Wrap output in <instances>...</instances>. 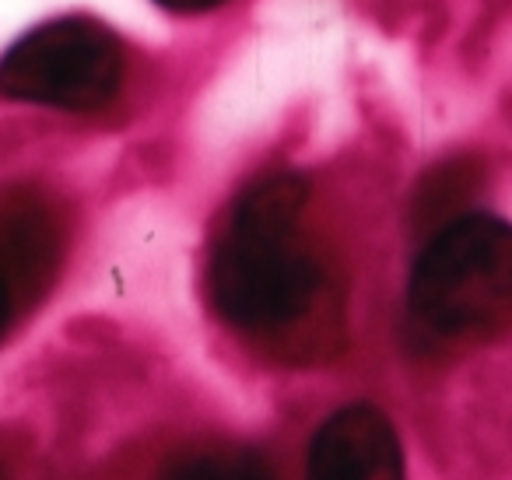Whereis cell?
Returning <instances> with one entry per match:
<instances>
[{"label": "cell", "instance_id": "1", "mask_svg": "<svg viewBox=\"0 0 512 480\" xmlns=\"http://www.w3.org/2000/svg\"><path fill=\"white\" fill-rule=\"evenodd\" d=\"M306 204L309 186L295 172L249 183L235 197L207 267L218 316L278 351L313 344L334 316L330 270L302 232Z\"/></svg>", "mask_w": 512, "mask_h": 480}, {"label": "cell", "instance_id": "2", "mask_svg": "<svg viewBox=\"0 0 512 480\" xmlns=\"http://www.w3.org/2000/svg\"><path fill=\"white\" fill-rule=\"evenodd\" d=\"M411 319L435 340L474 344L512 323V225L463 214L418 256L407 288Z\"/></svg>", "mask_w": 512, "mask_h": 480}, {"label": "cell", "instance_id": "3", "mask_svg": "<svg viewBox=\"0 0 512 480\" xmlns=\"http://www.w3.org/2000/svg\"><path fill=\"white\" fill-rule=\"evenodd\" d=\"M127 53L95 18H53L0 57V99L95 113L120 95Z\"/></svg>", "mask_w": 512, "mask_h": 480}, {"label": "cell", "instance_id": "4", "mask_svg": "<svg viewBox=\"0 0 512 480\" xmlns=\"http://www.w3.org/2000/svg\"><path fill=\"white\" fill-rule=\"evenodd\" d=\"M64 249L67 218L53 193L36 183L0 186V277L25 312L53 288Z\"/></svg>", "mask_w": 512, "mask_h": 480}, {"label": "cell", "instance_id": "5", "mask_svg": "<svg viewBox=\"0 0 512 480\" xmlns=\"http://www.w3.org/2000/svg\"><path fill=\"white\" fill-rule=\"evenodd\" d=\"M306 480H404V452L383 410L351 403L309 445Z\"/></svg>", "mask_w": 512, "mask_h": 480}, {"label": "cell", "instance_id": "6", "mask_svg": "<svg viewBox=\"0 0 512 480\" xmlns=\"http://www.w3.org/2000/svg\"><path fill=\"white\" fill-rule=\"evenodd\" d=\"M158 480H278V473L253 445L200 442L172 456Z\"/></svg>", "mask_w": 512, "mask_h": 480}, {"label": "cell", "instance_id": "7", "mask_svg": "<svg viewBox=\"0 0 512 480\" xmlns=\"http://www.w3.org/2000/svg\"><path fill=\"white\" fill-rule=\"evenodd\" d=\"M25 316V309H22V302L15 298V291L4 284V277H0V340L8 337L11 333V326L18 323V319Z\"/></svg>", "mask_w": 512, "mask_h": 480}, {"label": "cell", "instance_id": "8", "mask_svg": "<svg viewBox=\"0 0 512 480\" xmlns=\"http://www.w3.org/2000/svg\"><path fill=\"white\" fill-rule=\"evenodd\" d=\"M158 8L172 11V15H204V11H214L228 0H155Z\"/></svg>", "mask_w": 512, "mask_h": 480}, {"label": "cell", "instance_id": "9", "mask_svg": "<svg viewBox=\"0 0 512 480\" xmlns=\"http://www.w3.org/2000/svg\"><path fill=\"white\" fill-rule=\"evenodd\" d=\"M0 480H15V477H11V470H8L4 463H0Z\"/></svg>", "mask_w": 512, "mask_h": 480}]
</instances>
